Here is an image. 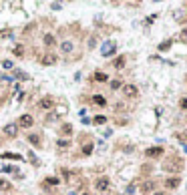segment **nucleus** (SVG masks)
I'll return each instance as SVG.
<instances>
[{"mask_svg":"<svg viewBox=\"0 0 187 195\" xmlns=\"http://www.w3.org/2000/svg\"><path fill=\"white\" fill-rule=\"evenodd\" d=\"M165 169H167V171H173V173L181 171V159H179V157H171L169 161H165Z\"/></svg>","mask_w":187,"mask_h":195,"instance_id":"nucleus-1","label":"nucleus"},{"mask_svg":"<svg viewBox=\"0 0 187 195\" xmlns=\"http://www.w3.org/2000/svg\"><path fill=\"white\" fill-rule=\"evenodd\" d=\"M2 135L8 137V139H14V137L18 135V125H16V123H8V125L2 129Z\"/></svg>","mask_w":187,"mask_h":195,"instance_id":"nucleus-2","label":"nucleus"},{"mask_svg":"<svg viewBox=\"0 0 187 195\" xmlns=\"http://www.w3.org/2000/svg\"><path fill=\"white\" fill-rule=\"evenodd\" d=\"M123 95L129 97V99H135V97L139 95V91H137L135 84H123Z\"/></svg>","mask_w":187,"mask_h":195,"instance_id":"nucleus-3","label":"nucleus"},{"mask_svg":"<svg viewBox=\"0 0 187 195\" xmlns=\"http://www.w3.org/2000/svg\"><path fill=\"white\" fill-rule=\"evenodd\" d=\"M38 107H40V109H45V111H48V109H52V107H54V99H52L50 95H47V97H42V99L38 101Z\"/></svg>","mask_w":187,"mask_h":195,"instance_id":"nucleus-4","label":"nucleus"},{"mask_svg":"<svg viewBox=\"0 0 187 195\" xmlns=\"http://www.w3.org/2000/svg\"><path fill=\"white\" fill-rule=\"evenodd\" d=\"M109 185H111L109 177H99V179L95 181V187H97L99 191H107V189H109Z\"/></svg>","mask_w":187,"mask_h":195,"instance_id":"nucleus-5","label":"nucleus"},{"mask_svg":"<svg viewBox=\"0 0 187 195\" xmlns=\"http://www.w3.org/2000/svg\"><path fill=\"white\" fill-rule=\"evenodd\" d=\"M32 123H34V119L32 115H22V117H18V127H24V129H28V127H32Z\"/></svg>","mask_w":187,"mask_h":195,"instance_id":"nucleus-6","label":"nucleus"},{"mask_svg":"<svg viewBox=\"0 0 187 195\" xmlns=\"http://www.w3.org/2000/svg\"><path fill=\"white\" fill-rule=\"evenodd\" d=\"M115 50H117L115 42H105V44H103V48H101V52H103L105 56H111V54H115Z\"/></svg>","mask_w":187,"mask_h":195,"instance_id":"nucleus-7","label":"nucleus"},{"mask_svg":"<svg viewBox=\"0 0 187 195\" xmlns=\"http://www.w3.org/2000/svg\"><path fill=\"white\" fill-rule=\"evenodd\" d=\"M145 155L149 157V159H155V157L163 155V147H149V149L145 151Z\"/></svg>","mask_w":187,"mask_h":195,"instance_id":"nucleus-8","label":"nucleus"},{"mask_svg":"<svg viewBox=\"0 0 187 195\" xmlns=\"http://www.w3.org/2000/svg\"><path fill=\"white\" fill-rule=\"evenodd\" d=\"M153 189H155V181H145V183L141 185V191H143V193H151Z\"/></svg>","mask_w":187,"mask_h":195,"instance_id":"nucleus-9","label":"nucleus"},{"mask_svg":"<svg viewBox=\"0 0 187 195\" xmlns=\"http://www.w3.org/2000/svg\"><path fill=\"white\" fill-rule=\"evenodd\" d=\"M179 183H181V181H179V177H167V181H165V185H167V187H171V189H175Z\"/></svg>","mask_w":187,"mask_h":195,"instance_id":"nucleus-10","label":"nucleus"},{"mask_svg":"<svg viewBox=\"0 0 187 195\" xmlns=\"http://www.w3.org/2000/svg\"><path fill=\"white\" fill-rule=\"evenodd\" d=\"M40 62H42V65H54V62H56V56H54V54H45Z\"/></svg>","mask_w":187,"mask_h":195,"instance_id":"nucleus-11","label":"nucleus"},{"mask_svg":"<svg viewBox=\"0 0 187 195\" xmlns=\"http://www.w3.org/2000/svg\"><path fill=\"white\" fill-rule=\"evenodd\" d=\"M60 48H62V52H73V48H75V44H73L71 40H64V42L60 44Z\"/></svg>","mask_w":187,"mask_h":195,"instance_id":"nucleus-12","label":"nucleus"},{"mask_svg":"<svg viewBox=\"0 0 187 195\" xmlns=\"http://www.w3.org/2000/svg\"><path fill=\"white\" fill-rule=\"evenodd\" d=\"M93 103H95V105H101V107H105V105H107L105 97H101V95H95V97H93Z\"/></svg>","mask_w":187,"mask_h":195,"instance_id":"nucleus-13","label":"nucleus"},{"mask_svg":"<svg viewBox=\"0 0 187 195\" xmlns=\"http://www.w3.org/2000/svg\"><path fill=\"white\" fill-rule=\"evenodd\" d=\"M28 141H30L34 147H40V137H38V135H28Z\"/></svg>","mask_w":187,"mask_h":195,"instance_id":"nucleus-14","label":"nucleus"},{"mask_svg":"<svg viewBox=\"0 0 187 195\" xmlns=\"http://www.w3.org/2000/svg\"><path fill=\"white\" fill-rule=\"evenodd\" d=\"M45 44H47V46H54V44H56L54 36H52V34H45Z\"/></svg>","mask_w":187,"mask_h":195,"instance_id":"nucleus-15","label":"nucleus"},{"mask_svg":"<svg viewBox=\"0 0 187 195\" xmlns=\"http://www.w3.org/2000/svg\"><path fill=\"white\" fill-rule=\"evenodd\" d=\"M113 67H115V69H123V67H125V56H119V58L113 62Z\"/></svg>","mask_w":187,"mask_h":195,"instance_id":"nucleus-16","label":"nucleus"},{"mask_svg":"<svg viewBox=\"0 0 187 195\" xmlns=\"http://www.w3.org/2000/svg\"><path fill=\"white\" fill-rule=\"evenodd\" d=\"M60 133H62V135H71V133H73V127H71L68 123H64V125L60 127Z\"/></svg>","mask_w":187,"mask_h":195,"instance_id":"nucleus-17","label":"nucleus"},{"mask_svg":"<svg viewBox=\"0 0 187 195\" xmlns=\"http://www.w3.org/2000/svg\"><path fill=\"white\" fill-rule=\"evenodd\" d=\"M107 75H105V73H101V71H99V73H95V80H99V82H105V80H107Z\"/></svg>","mask_w":187,"mask_h":195,"instance_id":"nucleus-18","label":"nucleus"},{"mask_svg":"<svg viewBox=\"0 0 187 195\" xmlns=\"http://www.w3.org/2000/svg\"><path fill=\"white\" fill-rule=\"evenodd\" d=\"M93 123L95 125H103V123H107V119L103 117V115H97V117L93 119Z\"/></svg>","mask_w":187,"mask_h":195,"instance_id":"nucleus-19","label":"nucleus"},{"mask_svg":"<svg viewBox=\"0 0 187 195\" xmlns=\"http://www.w3.org/2000/svg\"><path fill=\"white\" fill-rule=\"evenodd\" d=\"M0 189H4V191H8V189H10V183H8L6 179H2V177H0Z\"/></svg>","mask_w":187,"mask_h":195,"instance_id":"nucleus-20","label":"nucleus"},{"mask_svg":"<svg viewBox=\"0 0 187 195\" xmlns=\"http://www.w3.org/2000/svg\"><path fill=\"white\" fill-rule=\"evenodd\" d=\"M91 153H93V145L89 143V145H85V147H83V155H91Z\"/></svg>","mask_w":187,"mask_h":195,"instance_id":"nucleus-21","label":"nucleus"},{"mask_svg":"<svg viewBox=\"0 0 187 195\" xmlns=\"http://www.w3.org/2000/svg\"><path fill=\"white\" fill-rule=\"evenodd\" d=\"M60 149H64V147H68V139H58V143H56Z\"/></svg>","mask_w":187,"mask_h":195,"instance_id":"nucleus-22","label":"nucleus"},{"mask_svg":"<svg viewBox=\"0 0 187 195\" xmlns=\"http://www.w3.org/2000/svg\"><path fill=\"white\" fill-rule=\"evenodd\" d=\"M169 46H171V40H165L163 44H159V50H167Z\"/></svg>","mask_w":187,"mask_h":195,"instance_id":"nucleus-23","label":"nucleus"},{"mask_svg":"<svg viewBox=\"0 0 187 195\" xmlns=\"http://www.w3.org/2000/svg\"><path fill=\"white\" fill-rule=\"evenodd\" d=\"M14 54H16V56H22V54H24V48H22V46H16V48H14Z\"/></svg>","mask_w":187,"mask_h":195,"instance_id":"nucleus-24","label":"nucleus"},{"mask_svg":"<svg viewBox=\"0 0 187 195\" xmlns=\"http://www.w3.org/2000/svg\"><path fill=\"white\" fill-rule=\"evenodd\" d=\"M56 183H58V179H54V177H50V179L45 181V185H56Z\"/></svg>","mask_w":187,"mask_h":195,"instance_id":"nucleus-25","label":"nucleus"},{"mask_svg":"<svg viewBox=\"0 0 187 195\" xmlns=\"http://www.w3.org/2000/svg\"><path fill=\"white\" fill-rule=\"evenodd\" d=\"M179 107H181L183 111H187V97H185V99H181V101H179Z\"/></svg>","mask_w":187,"mask_h":195,"instance_id":"nucleus-26","label":"nucleus"},{"mask_svg":"<svg viewBox=\"0 0 187 195\" xmlns=\"http://www.w3.org/2000/svg\"><path fill=\"white\" fill-rule=\"evenodd\" d=\"M111 89H121V82H119V80H113V82H111Z\"/></svg>","mask_w":187,"mask_h":195,"instance_id":"nucleus-27","label":"nucleus"},{"mask_svg":"<svg viewBox=\"0 0 187 195\" xmlns=\"http://www.w3.org/2000/svg\"><path fill=\"white\" fill-rule=\"evenodd\" d=\"M133 191H135V185H129V187H127V195H131Z\"/></svg>","mask_w":187,"mask_h":195,"instance_id":"nucleus-28","label":"nucleus"},{"mask_svg":"<svg viewBox=\"0 0 187 195\" xmlns=\"http://www.w3.org/2000/svg\"><path fill=\"white\" fill-rule=\"evenodd\" d=\"M181 36H183V38L187 40V30H183V32H181Z\"/></svg>","mask_w":187,"mask_h":195,"instance_id":"nucleus-29","label":"nucleus"},{"mask_svg":"<svg viewBox=\"0 0 187 195\" xmlns=\"http://www.w3.org/2000/svg\"><path fill=\"white\" fill-rule=\"evenodd\" d=\"M153 195H165V193H163V191H157V193H153Z\"/></svg>","mask_w":187,"mask_h":195,"instance_id":"nucleus-30","label":"nucleus"},{"mask_svg":"<svg viewBox=\"0 0 187 195\" xmlns=\"http://www.w3.org/2000/svg\"><path fill=\"white\" fill-rule=\"evenodd\" d=\"M83 195H91V193H83Z\"/></svg>","mask_w":187,"mask_h":195,"instance_id":"nucleus-31","label":"nucleus"},{"mask_svg":"<svg viewBox=\"0 0 187 195\" xmlns=\"http://www.w3.org/2000/svg\"><path fill=\"white\" fill-rule=\"evenodd\" d=\"M185 12H187V10H185Z\"/></svg>","mask_w":187,"mask_h":195,"instance_id":"nucleus-32","label":"nucleus"}]
</instances>
